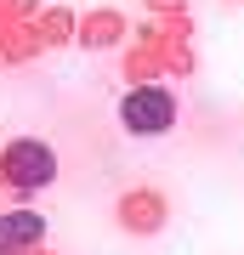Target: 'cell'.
I'll list each match as a JSON object with an SVG mask.
<instances>
[{
	"instance_id": "6da1fadb",
	"label": "cell",
	"mask_w": 244,
	"mask_h": 255,
	"mask_svg": "<svg viewBox=\"0 0 244 255\" xmlns=\"http://www.w3.org/2000/svg\"><path fill=\"white\" fill-rule=\"evenodd\" d=\"M119 119H125L131 136H165V130L176 125V97L165 91V85H136V91H125V102H119Z\"/></svg>"
},
{
	"instance_id": "7a4b0ae2",
	"label": "cell",
	"mask_w": 244,
	"mask_h": 255,
	"mask_svg": "<svg viewBox=\"0 0 244 255\" xmlns=\"http://www.w3.org/2000/svg\"><path fill=\"white\" fill-rule=\"evenodd\" d=\"M0 170H6V182L11 187H23V193H34V187H51L57 182V153L45 142H11L6 147V159H0Z\"/></svg>"
},
{
	"instance_id": "3957f363",
	"label": "cell",
	"mask_w": 244,
	"mask_h": 255,
	"mask_svg": "<svg viewBox=\"0 0 244 255\" xmlns=\"http://www.w3.org/2000/svg\"><path fill=\"white\" fill-rule=\"evenodd\" d=\"M45 238V216H34V210H11V216H0V255L6 250H28Z\"/></svg>"
}]
</instances>
